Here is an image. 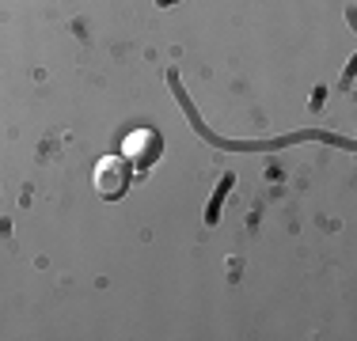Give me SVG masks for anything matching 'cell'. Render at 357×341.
Segmentation results:
<instances>
[{
	"instance_id": "obj_2",
	"label": "cell",
	"mask_w": 357,
	"mask_h": 341,
	"mask_svg": "<svg viewBox=\"0 0 357 341\" xmlns=\"http://www.w3.org/2000/svg\"><path fill=\"white\" fill-rule=\"evenodd\" d=\"M122 156H126V164H133V167H152V159L160 156V136L152 133V129H133L130 136L122 141Z\"/></svg>"
},
{
	"instance_id": "obj_1",
	"label": "cell",
	"mask_w": 357,
	"mask_h": 341,
	"mask_svg": "<svg viewBox=\"0 0 357 341\" xmlns=\"http://www.w3.org/2000/svg\"><path fill=\"white\" fill-rule=\"evenodd\" d=\"M91 182H96L99 198L118 201L130 190V164H126V156H103L96 164V170H91Z\"/></svg>"
}]
</instances>
